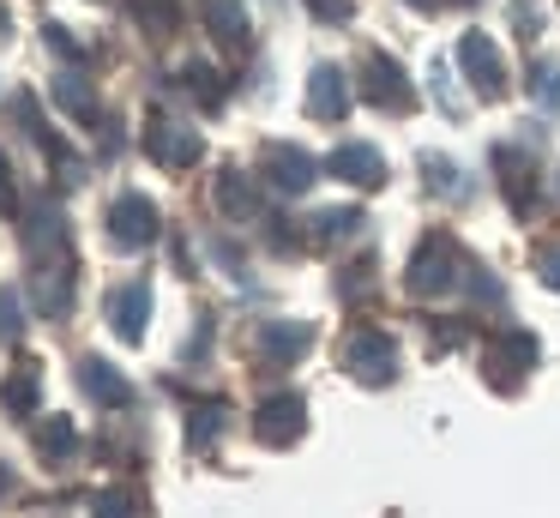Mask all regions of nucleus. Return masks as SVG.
<instances>
[{"label":"nucleus","mask_w":560,"mask_h":518,"mask_svg":"<svg viewBox=\"0 0 560 518\" xmlns=\"http://www.w3.org/2000/svg\"><path fill=\"white\" fill-rule=\"evenodd\" d=\"M536 277H542L548 289H560V241H555V248L536 253Z\"/></svg>","instance_id":"nucleus-31"},{"label":"nucleus","mask_w":560,"mask_h":518,"mask_svg":"<svg viewBox=\"0 0 560 518\" xmlns=\"http://www.w3.org/2000/svg\"><path fill=\"white\" fill-rule=\"evenodd\" d=\"M259 175H266L278 193H290V199H295V193H307V187L319 181V163L302 151V145H283V139H271L266 151H259Z\"/></svg>","instance_id":"nucleus-9"},{"label":"nucleus","mask_w":560,"mask_h":518,"mask_svg":"<svg viewBox=\"0 0 560 518\" xmlns=\"http://www.w3.org/2000/svg\"><path fill=\"white\" fill-rule=\"evenodd\" d=\"M103 223H109L115 248H151V241H158V205H151L145 193H115Z\"/></svg>","instance_id":"nucleus-7"},{"label":"nucleus","mask_w":560,"mask_h":518,"mask_svg":"<svg viewBox=\"0 0 560 518\" xmlns=\"http://www.w3.org/2000/svg\"><path fill=\"white\" fill-rule=\"evenodd\" d=\"M362 96L374 108H386V115H410L416 108V91H410V79H404V67L392 55H380V48L362 60Z\"/></svg>","instance_id":"nucleus-6"},{"label":"nucleus","mask_w":560,"mask_h":518,"mask_svg":"<svg viewBox=\"0 0 560 518\" xmlns=\"http://www.w3.org/2000/svg\"><path fill=\"white\" fill-rule=\"evenodd\" d=\"M31 248V277H37V308L49 320H67L73 313V235H67V217L55 205H43L25 229Z\"/></svg>","instance_id":"nucleus-1"},{"label":"nucleus","mask_w":560,"mask_h":518,"mask_svg":"<svg viewBox=\"0 0 560 518\" xmlns=\"http://www.w3.org/2000/svg\"><path fill=\"white\" fill-rule=\"evenodd\" d=\"M218 434H223V404H206V410H194V416H187V446H199V452H206Z\"/></svg>","instance_id":"nucleus-26"},{"label":"nucleus","mask_w":560,"mask_h":518,"mask_svg":"<svg viewBox=\"0 0 560 518\" xmlns=\"http://www.w3.org/2000/svg\"><path fill=\"white\" fill-rule=\"evenodd\" d=\"M307 7H314V19H326V24H343V19H350V0H307Z\"/></svg>","instance_id":"nucleus-33"},{"label":"nucleus","mask_w":560,"mask_h":518,"mask_svg":"<svg viewBox=\"0 0 560 518\" xmlns=\"http://www.w3.org/2000/svg\"><path fill=\"white\" fill-rule=\"evenodd\" d=\"M362 223H368V217L355 211V205H343V211H319V217H314V241H319V248H331V241H350Z\"/></svg>","instance_id":"nucleus-23"},{"label":"nucleus","mask_w":560,"mask_h":518,"mask_svg":"<svg viewBox=\"0 0 560 518\" xmlns=\"http://www.w3.org/2000/svg\"><path fill=\"white\" fill-rule=\"evenodd\" d=\"M302 428H307V398L302 392H271L266 404L254 410V440L259 446H295L302 440Z\"/></svg>","instance_id":"nucleus-5"},{"label":"nucleus","mask_w":560,"mask_h":518,"mask_svg":"<svg viewBox=\"0 0 560 518\" xmlns=\"http://www.w3.org/2000/svg\"><path fill=\"white\" fill-rule=\"evenodd\" d=\"M0 31H7V7H0Z\"/></svg>","instance_id":"nucleus-36"},{"label":"nucleus","mask_w":560,"mask_h":518,"mask_svg":"<svg viewBox=\"0 0 560 518\" xmlns=\"http://www.w3.org/2000/svg\"><path fill=\"white\" fill-rule=\"evenodd\" d=\"M37 446H43V458H55V464H61V458H73V446H79L73 422H67V416H49V422L37 428Z\"/></svg>","instance_id":"nucleus-24"},{"label":"nucleus","mask_w":560,"mask_h":518,"mask_svg":"<svg viewBox=\"0 0 560 518\" xmlns=\"http://www.w3.org/2000/svg\"><path fill=\"white\" fill-rule=\"evenodd\" d=\"M218 211L223 217H254L259 211V193H254V181H247L242 169H223L218 175Z\"/></svg>","instance_id":"nucleus-19"},{"label":"nucleus","mask_w":560,"mask_h":518,"mask_svg":"<svg viewBox=\"0 0 560 518\" xmlns=\"http://www.w3.org/2000/svg\"><path fill=\"white\" fill-rule=\"evenodd\" d=\"M0 404L13 410V416H37V361H19L13 380L0 385Z\"/></svg>","instance_id":"nucleus-21"},{"label":"nucleus","mask_w":560,"mask_h":518,"mask_svg":"<svg viewBox=\"0 0 560 518\" xmlns=\"http://www.w3.org/2000/svg\"><path fill=\"white\" fill-rule=\"evenodd\" d=\"M7 488H13V476H7V470H0V494H7Z\"/></svg>","instance_id":"nucleus-34"},{"label":"nucleus","mask_w":560,"mask_h":518,"mask_svg":"<svg viewBox=\"0 0 560 518\" xmlns=\"http://www.w3.org/2000/svg\"><path fill=\"white\" fill-rule=\"evenodd\" d=\"M307 115L314 120H343L350 115V79H343V67L319 60V67L307 72Z\"/></svg>","instance_id":"nucleus-14"},{"label":"nucleus","mask_w":560,"mask_h":518,"mask_svg":"<svg viewBox=\"0 0 560 518\" xmlns=\"http://www.w3.org/2000/svg\"><path fill=\"white\" fill-rule=\"evenodd\" d=\"M0 217H19V187H13V169L0 157Z\"/></svg>","instance_id":"nucleus-32"},{"label":"nucleus","mask_w":560,"mask_h":518,"mask_svg":"<svg viewBox=\"0 0 560 518\" xmlns=\"http://www.w3.org/2000/svg\"><path fill=\"white\" fill-rule=\"evenodd\" d=\"M79 385H85L103 410H127V404H133V385H127L121 373H115V361H103V356L79 361Z\"/></svg>","instance_id":"nucleus-17"},{"label":"nucleus","mask_w":560,"mask_h":518,"mask_svg":"<svg viewBox=\"0 0 560 518\" xmlns=\"http://www.w3.org/2000/svg\"><path fill=\"white\" fill-rule=\"evenodd\" d=\"M145 513V500H139L133 488H103L97 494V518H139Z\"/></svg>","instance_id":"nucleus-27"},{"label":"nucleus","mask_w":560,"mask_h":518,"mask_svg":"<svg viewBox=\"0 0 560 518\" xmlns=\"http://www.w3.org/2000/svg\"><path fill=\"white\" fill-rule=\"evenodd\" d=\"M530 91H536V103H548V108L560 103V67L555 60H536L530 67Z\"/></svg>","instance_id":"nucleus-29"},{"label":"nucleus","mask_w":560,"mask_h":518,"mask_svg":"<svg viewBox=\"0 0 560 518\" xmlns=\"http://www.w3.org/2000/svg\"><path fill=\"white\" fill-rule=\"evenodd\" d=\"M458 67H464V79H470V91L482 96V103H500V96H506V55L494 48V36L464 31L458 36Z\"/></svg>","instance_id":"nucleus-3"},{"label":"nucleus","mask_w":560,"mask_h":518,"mask_svg":"<svg viewBox=\"0 0 560 518\" xmlns=\"http://www.w3.org/2000/svg\"><path fill=\"white\" fill-rule=\"evenodd\" d=\"M103 308H109V325L121 344H145V325H151V289L145 284H121L103 296Z\"/></svg>","instance_id":"nucleus-11"},{"label":"nucleus","mask_w":560,"mask_h":518,"mask_svg":"<svg viewBox=\"0 0 560 518\" xmlns=\"http://www.w3.org/2000/svg\"><path fill=\"white\" fill-rule=\"evenodd\" d=\"M343 368L362 385H386V380H398V344L386 332H374V325H362V332L343 337Z\"/></svg>","instance_id":"nucleus-4"},{"label":"nucleus","mask_w":560,"mask_h":518,"mask_svg":"<svg viewBox=\"0 0 560 518\" xmlns=\"http://www.w3.org/2000/svg\"><path fill=\"white\" fill-rule=\"evenodd\" d=\"M133 19H139V31L145 36H175L182 31V0H133Z\"/></svg>","instance_id":"nucleus-20"},{"label":"nucleus","mask_w":560,"mask_h":518,"mask_svg":"<svg viewBox=\"0 0 560 518\" xmlns=\"http://www.w3.org/2000/svg\"><path fill=\"white\" fill-rule=\"evenodd\" d=\"M182 84H187V91H194L206 108L223 103V72L211 67V60H187V67H182Z\"/></svg>","instance_id":"nucleus-22"},{"label":"nucleus","mask_w":560,"mask_h":518,"mask_svg":"<svg viewBox=\"0 0 560 518\" xmlns=\"http://www.w3.org/2000/svg\"><path fill=\"white\" fill-rule=\"evenodd\" d=\"M49 96H55V103H61L73 120H85V127H97V91H91V84L79 79V72H61V79L49 84Z\"/></svg>","instance_id":"nucleus-18"},{"label":"nucleus","mask_w":560,"mask_h":518,"mask_svg":"<svg viewBox=\"0 0 560 518\" xmlns=\"http://www.w3.org/2000/svg\"><path fill=\"white\" fill-rule=\"evenodd\" d=\"M494 169H500V193L518 217H530V199H536V163L518 151V145H500L494 151Z\"/></svg>","instance_id":"nucleus-15"},{"label":"nucleus","mask_w":560,"mask_h":518,"mask_svg":"<svg viewBox=\"0 0 560 518\" xmlns=\"http://www.w3.org/2000/svg\"><path fill=\"white\" fill-rule=\"evenodd\" d=\"M19 337H25V296L0 284V344H19Z\"/></svg>","instance_id":"nucleus-25"},{"label":"nucleus","mask_w":560,"mask_h":518,"mask_svg":"<svg viewBox=\"0 0 560 518\" xmlns=\"http://www.w3.org/2000/svg\"><path fill=\"white\" fill-rule=\"evenodd\" d=\"M428 169V187L446 193V199H464V181H458V163H446V157H422Z\"/></svg>","instance_id":"nucleus-28"},{"label":"nucleus","mask_w":560,"mask_h":518,"mask_svg":"<svg viewBox=\"0 0 560 518\" xmlns=\"http://www.w3.org/2000/svg\"><path fill=\"white\" fill-rule=\"evenodd\" d=\"M410 7H422V12H428V7H434V0H410Z\"/></svg>","instance_id":"nucleus-35"},{"label":"nucleus","mask_w":560,"mask_h":518,"mask_svg":"<svg viewBox=\"0 0 560 518\" xmlns=\"http://www.w3.org/2000/svg\"><path fill=\"white\" fill-rule=\"evenodd\" d=\"M326 169H331V175H338V181H350V187H362V193L386 187V157H380L374 145H362V139L338 145V151L326 157Z\"/></svg>","instance_id":"nucleus-12"},{"label":"nucleus","mask_w":560,"mask_h":518,"mask_svg":"<svg viewBox=\"0 0 560 518\" xmlns=\"http://www.w3.org/2000/svg\"><path fill=\"white\" fill-rule=\"evenodd\" d=\"M199 12H206V31L218 36L223 48H247V43H254V19H247L242 0H199Z\"/></svg>","instance_id":"nucleus-16"},{"label":"nucleus","mask_w":560,"mask_h":518,"mask_svg":"<svg viewBox=\"0 0 560 518\" xmlns=\"http://www.w3.org/2000/svg\"><path fill=\"white\" fill-rule=\"evenodd\" d=\"M536 356H542V349H536V337L530 332H494V344H488V380L500 385V392H518V380L524 373L536 368Z\"/></svg>","instance_id":"nucleus-8"},{"label":"nucleus","mask_w":560,"mask_h":518,"mask_svg":"<svg viewBox=\"0 0 560 518\" xmlns=\"http://www.w3.org/2000/svg\"><path fill=\"white\" fill-rule=\"evenodd\" d=\"M464 253L452 235H428L422 248L410 253V272H404V284H410V296H446V289L464 284Z\"/></svg>","instance_id":"nucleus-2"},{"label":"nucleus","mask_w":560,"mask_h":518,"mask_svg":"<svg viewBox=\"0 0 560 518\" xmlns=\"http://www.w3.org/2000/svg\"><path fill=\"white\" fill-rule=\"evenodd\" d=\"M43 36H49V48H55L61 60H85V48H79L73 36H67V24H43Z\"/></svg>","instance_id":"nucleus-30"},{"label":"nucleus","mask_w":560,"mask_h":518,"mask_svg":"<svg viewBox=\"0 0 560 518\" xmlns=\"http://www.w3.org/2000/svg\"><path fill=\"white\" fill-rule=\"evenodd\" d=\"M145 157L158 169H194L206 157V139L182 120H145Z\"/></svg>","instance_id":"nucleus-10"},{"label":"nucleus","mask_w":560,"mask_h":518,"mask_svg":"<svg viewBox=\"0 0 560 518\" xmlns=\"http://www.w3.org/2000/svg\"><path fill=\"white\" fill-rule=\"evenodd\" d=\"M307 344H314V325L307 320H266L254 337L259 361H271V368H283V361H302Z\"/></svg>","instance_id":"nucleus-13"}]
</instances>
